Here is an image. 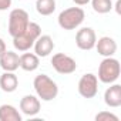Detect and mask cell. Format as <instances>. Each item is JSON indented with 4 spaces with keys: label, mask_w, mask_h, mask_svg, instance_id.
<instances>
[{
    "label": "cell",
    "mask_w": 121,
    "mask_h": 121,
    "mask_svg": "<svg viewBox=\"0 0 121 121\" xmlns=\"http://www.w3.org/2000/svg\"><path fill=\"white\" fill-rule=\"evenodd\" d=\"M34 91L41 101H51L58 95V87L47 74H39L33 81Z\"/></svg>",
    "instance_id": "6da1fadb"
},
{
    "label": "cell",
    "mask_w": 121,
    "mask_h": 121,
    "mask_svg": "<svg viewBox=\"0 0 121 121\" xmlns=\"http://www.w3.org/2000/svg\"><path fill=\"white\" fill-rule=\"evenodd\" d=\"M121 73V66L117 58L111 57H104V60L98 66V76L97 78L104 83V84H112L118 80Z\"/></svg>",
    "instance_id": "7a4b0ae2"
},
{
    "label": "cell",
    "mask_w": 121,
    "mask_h": 121,
    "mask_svg": "<svg viewBox=\"0 0 121 121\" xmlns=\"http://www.w3.org/2000/svg\"><path fill=\"white\" fill-rule=\"evenodd\" d=\"M40 34H41V27L37 23L30 22L23 34H20L17 37H13V46L19 51H29L33 47L34 41L39 39Z\"/></svg>",
    "instance_id": "3957f363"
},
{
    "label": "cell",
    "mask_w": 121,
    "mask_h": 121,
    "mask_svg": "<svg viewBox=\"0 0 121 121\" xmlns=\"http://www.w3.org/2000/svg\"><path fill=\"white\" fill-rule=\"evenodd\" d=\"M86 13L81 7H69L58 14V26L63 30H76L84 22Z\"/></svg>",
    "instance_id": "277c9868"
},
{
    "label": "cell",
    "mask_w": 121,
    "mask_h": 121,
    "mask_svg": "<svg viewBox=\"0 0 121 121\" xmlns=\"http://www.w3.org/2000/svg\"><path fill=\"white\" fill-rule=\"evenodd\" d=\"M30 23L29 13L23 9H13L9 14V34L12 37H17L23 34Z\"/></svg>",
    "instance_id": "5b68a950"
},
{
    "label": "cell",
    "mask_w": 121,
    "mask_h": 121,
    "mask_svg": "<svg viewBox=\"0 0 121 121\" xmlns=\"http://www.w3.org/2000/svg\"><path fill=\"white\" fill-rule=\"evenodd\" d=\"M51 66L58 74H71L77 70L76 60L64 53H57L51 57Z\"/></svg>",
    "instance_id": "8992f818"
},
{
    "label": "cell",
    "mask_w": 121,
    "mask_h": 121,
    "mask_svg": "<svg viewBox=\"0 0 121 121\" xmlns=\"http://www.w3.org/2000/svg\"><path fill=\"white\" fill-rule=\"evenodd\" d=\"M78 94L84 98H93L98 93V78L93 73L83 74L78 80Z\"/></svg>",
    "instance_id": "52a82bcc"
},
{
    "label": "cell",
    "mask_w": 121,
    "mask_h": 121,
    "mask_svg": "<svg viewBox=\"0 0 121 121\" xmlns=\"http://www.w3.org/2000/svg\"><path fill=\"white\" fill-rule=\"evenodd\" d=\"M95 41H97V36H95V31L91 27H83L76 34V44L80 50L87 51V50L94 48Z\"/></svg>",
    "instance_id": "ba28073f"
},
{
    "label": "cell",
    "mask_w": 121,
    "mask_h": 121,
    "mask_svg": "<svg viewBox=\"0 0 121 121\" xmlns=\"http://www.w3.org/2000/svg\"><path fill=\"white\" fill-rule=\"evenodd\" d=\"M33 47H34V54H37L39 57H47L54 50V41L48 34H40L39 39L34 41Z\"/></svg>",
    "instance_id": "9c48e42d"
},
{
    "label": "cell",
    "mask_w": 121,
    "mask_h": 121,
    "mask_svg": "<svg viewBox=\"0 0 121 121\" xmlns=\"http://www.w3.org/2000/svg\"><path fill=\"white\" fill-rule=\"evenodd\" d=\"M40 105H41L40 98L36 97V95H31V94H27L20 100V110L24 115H29V117H33V115L39 114Z\"/></svg>",
    "instance_id": "30bf717a"
},
{
    "label": "cell",
    "mask_w": 121,
    "mask_h": 121,
    "mask_svg": "<svg viewBox=\"0 0 121 121\" xmlns=\"http://www.w3.org/2000/svg\"><path fill=\"white\" fill-rule=\"evenodd\" d=\"M98 51L100 56L103 57H111L115 54L117 51V43L112 37H108V36H104L101 39H98L95 41V46H94Z\"/></svg>",
    "instance_id": "8fae6325"
},
{
    "label": "cell",
    "mask_w": 121,
    "mask_h": 121,
    "mask_svg": "<svg viewBox=\"0 0 121 121\" xmlns=\"http://www.w3.org/2000/svg\"><path fill=\"white\" fill-rule=\"evenodd\" d=\"M0 67L4 71H16L20 67V56L14 51L6 50L0 56Z\"/></svg>",
    "instance_id": "7c38bea8"
},
{
    "label": "cell",
    "mask_w": 121,
    "mask_h": 121,
    "mask_svg": "<svg viewBox=\"0 0 121 121\" xmlns=\"http://www.w3.org/2000/svg\"><path fill=\"white\" fill-rule=\"evenodd\" d=\"M104 103L111 107V108H117L121 105V86L120 84H111L105 93H104Z\"/></svg>",
    "instance_id": "4fadbf2b"
},
{
    "label": "cell",
    "mask_w": 121,
    "mask_h": 121,
    "mask_svg": "<svg viewBox=\"0 0 121 121\" xmlns=\"http://www.w3.org/2000/svg\"><path fill=\"white\" fill-rule=\"evenodd\" d=\"M19 86V78L14 74V71H4L0 76V88L4 93H13L16 91Z\"/></svg>",
    "instance_id": "5bb4252c"
},
{
    "label": "cell",
    "mask_w": 121,
    "mask_h": 121,
    "mask_svg": "<svg viewBox=\"0 0 121 121\" xmlns=\"http://www.w3.org/2000/svg\"><path fill=\"white\" fill-rule=\"evenodd\" d=\"M39 64H40L39 56L34 53L23 51V54L20 56V69H23L24 71H34L39 69Z\"/></svg>",
    "instance_id": "9a60e30c"
},
{
    "label": "cell",
    "mask_w": 121,
    "mask_h": 121,
    "mask_svg": "<svg viewBox=\"0 0 121 121\" xmlns=\"http://www.w3.org/2000/svg\"><path fill=\"white\" fill-rule=\"evenodd\" d=\"M0 121H22V114L12 104L0 105Z\"/></svg>",
    "instance_id": "2e32d148"
},
{
    "label": "cell",
    "mask_w": 121,
    "mask_h": 121,
    "mask_svg": "<svg viewBox=\"0 0 121 121\" xmlns=\"http://www.w3.org/2000/svg\"><path fill=\"white\" fill-rule=\"evenodd\" d=\"M36 10L41 16H50L56 10V0H36Z\"/></svg>",
    "instance_id": "e0dca14e"
},
{
    "label": "cell",
    "mask_w": 121,
    "mask_h": 121,
    "mask_svg": "<svg viewBox=\"0 0 121 121\" xmlns=\"http://www.w3.org/2000/svg\"><path fill=\"white\" fill-rule=\"evenodd\" d=\"M93 10L98 14H105L112 10V2L111 0H90Z\"/></svg>",
    "instance_id": "ac0fdd59"
},
{
    "label": "cell",
    "mask_w": 121,
    "mask_h": 121,
    "mask_svg": "<svg viewBox=\"0 0 121 121\" xmlns=\"http://www.w3.org/2000/svg\"><path fill=\"white\" fill-rule=\"evenodd\" d=\"M95 121H118V117L110 111H100L95 115Z\"/></svg>",
    "instance_id": "d6986e66"
},
{
    "label": "cell",
    "mask_w": 121,
    "mask_h": 121,
    "mask_svg": "<svg viewBox=\"0 0 121 121\" xmlns=\"http://www.w3.org/2000/svg\"><path fill=\"white\" fill-rule=\"evenodd\" d=\"M12 6V0H0V12H4Z\"/></svg>",
    "instance_id": "ffe728a7"
},
{
    "label": "cell",
    "mask_w": 121,
    "mask_h": 121,
    "mask_svg": "<svg viewBox=\"0 0 121 121\" xmlns=\"http://www.w3.org/2000/svg\"><path fill=\"white\" fill-rule=\"evenodd\" d=\"M73 2L77 4V6H86L90 3V0H73Z\"/></svg>",
    "instance_id": "44dd1931"
},
{
    "label": "cell",
    "mask_w": 121,
    "mask_h": 121,
    "mask_svg": "<svg viewBox=\"0 0 121 121\" xmlns=\"http://www.w3.org/2000/svg\"><path fill=\"white\" fill-rule=\"evenodd\" d=\"M6 50H7V48H6V43L3 41V39H0V56H2Z\"/></svg>",
    "instance_id": "7402d4cb"
},
{
    "label": "cell",
    "mask_w": 121,
    "mask_h": 121,
    "mask_svg": "<svg viewBox=\"0 0 121 121\" xmlns=\"http://www.w3.org/2000/svg\"><path fill=\"white\" fill-rule=\"evenodd\" d=\"M120 7H121V0H117V3H115V12L120 14L121 13V10H120Z\"/></svg>",
    "instance_id": "603a6c76"
}]
</instances>
